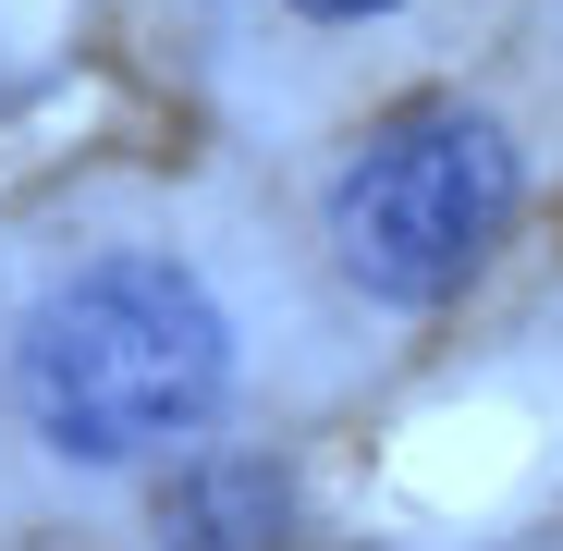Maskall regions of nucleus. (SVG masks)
<instances>
[{
  "label": "nucleus",
  "mask_w": 563,
  "mask_h": 551,
  "mask_svg": "<svg viewBox=\"0 0 563 551\" xmlns=\"http://www.w3.org/2000/svg\"><path fill=\"white\" fill-rule=\"evenodd\" d=\"M282 466H197V478H172V503H159V527H172V551H269L282 539Z\"/></svg>",
  "instance_id": "nucleus-3"
},
{
  "label": "nucleus",
  "mask_w": 563,
  "mask_h": 551,
  "mask_svg": "<svg viewBox=\"0 0 563 551\" xmlns=\"http://www.w3.org/2000/svg\"><path fill=\"white\" fill-rule=\"evenodd\" d=\"M503 221H515V147L478 111H417L393 135H367V159L331 184V257L380 307L465 295L490 269Z\"/></svg>",
  "instance_id": "nucleus-2"
},
{
  "label": "nucleus",
  "mask_w": 563,
  "mask_h": 551,
  "mask_svg": "<svg viewBox=\"0 0 563 551\" xmlns=\"http://www.w3.org/2000/svg\"><path fill=\"white\" fill-rule=\"evenodd\" d=\"M25 417L74 466H135L172 429H197L233 381V331L197 269L172 257H99L25 319Z\"/></svg>",
  "instance_id": "nucleus-1"
},
{
  "label": "nucleus",
  "mask_w": 563,
  "mask_h": 551,
  "mask_svg": "<svg viewBox=\"0 0 563 551\" xmlns=\"http://www.w3.org/2000/svg\"><path fill=\"white\" fill-rule=\"evenodd\" d=\"M295 13H319V25H355V13H393V0H295Z\"/></svg>",
  "instance_id": "nucleus-4"
}]
</instances>
